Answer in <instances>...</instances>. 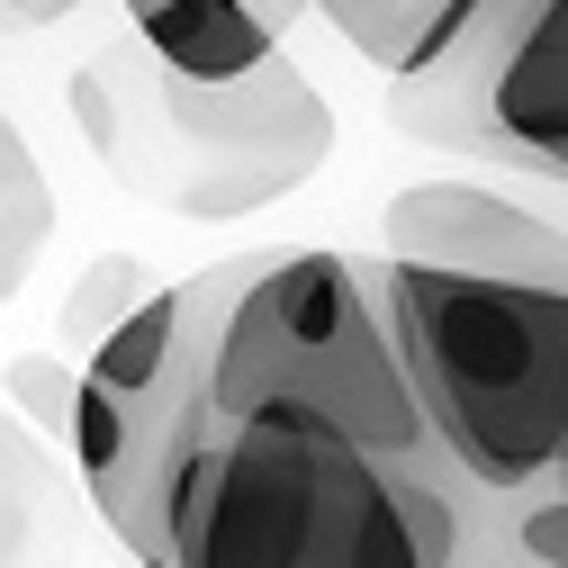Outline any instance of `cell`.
<instances>
[{"label":"cell","mask_w":568,"mask_h":568,"mask_svg":"<svg viewBox=\"0 0 568 568\" xmlns=\"http://www.w3.org/2000/svg\"><path fill=\"white\" fill-rule=\"evenodd\" d=\"M379 298L469 496L568 487V226L478 181H415L379 217Z\"/></svg>","instance_id":"obj_1"},{"label":"cell","mask_w":568,"mask_h":568,"mask_svg":"<svg viewBox=\"0 0 568 568\" xmlns=\"http://www.w3.org/2000/svg\"><path fill=\"white\" fill-rule=\"evenodd\" d=\"M487 496L325 406H190L118 541L135 568H469Z\"/></svg>","instance_id":"obj_2"},{"label":"cell","mask_w":568,"mask_h":568,"mask_svg":"<svg viewBox=\"0 0 568 568\" xmlns=\"http://www.w3.org/2000/svg\"><path fill=\"white\" fill-rule=\"evenodd\" d=\"M190 290H199V397L190 406H217V415L325 406L388 452H443L406 379V352L379 298V262H352L334 244H271L217 271H190Z\"/></svg>","instance_id":"obj_3"},{"label":"cell","mask_w":568,"mask_h":568,"mask_svg":"<svg viewBox=\"0 0 568 568\" xmlns=\"http://www.w3.org/2000/svg\"><path fill=\"white\" fill-rule=\"evenodd\" d=\"M73 118L118 190L172 207V217H207V226L280 207L334 154V109L290 54H271L262 73L207 82L163 63L135 28L82 63Z\"/></svg>","instance_id":"obj_4"},{"label":"cell","mask_w":568,"mask_h":568,"mask_svg":"<svg viewBox=\"0 0 568 568\" xmlns=\"http://www.w3.org/2000/svg\"><path fill=\"white\" fill-rule=\"evenodd\" d=\"M388 109L415 135L568 181V0H496L443 73H424V91L397 82Z\"/></svg>","instance_id":"obj_5"},{"label":"cell","mask_w":568,"mask_h":568,"mask_svg":"<svg viewBox=\"0 0 568 568\" xmlns=\"http://www.w3.org/2000/svg\"><path fill=\"white\" fill-rule=\"evenodd\" d=\"M262 10H271V19L316 10L352 54L371 63V73L424 82V73H443V63L478 37V19L496 10V0H262Z\"/></svg>","instance_id":"obj_6"},{"label":"cell","mask_w":568,"mask_h":568,"mask_svg":"<svg viewBox=\"0 0 568 568\" xmlns=\"http://www.w3.org/2000/svg\"><path fill=\"white\" fill-rule=\"evenodd\" d=\"M118 10L163 63L207 73V82L262 73V63L280 54V19L262 10V0H118Z\"/></svg>","instance_id":"obj_7"},{"label":"cell","mask_w":568,"mask_h":568,"mask_svg":"<svg viewBox=\"0 0 568 568\" xmlns=\"http://www.w3.org/2000/svg\"><path fill=\"white\" fill-rule=\"evenodd\" d=\"M45 226H54V199H45V172L28 163L19 126L0 118V280H28V262L45 253Z\"/></svg>","instance_id":"obj_8"},{"label":"cell","mask_w":568,"mask_h":568,"mask_svg":"<svg viewBox=\"0 0 568 568\" xmlns=\"http://www.w3.org/2000/svg\"><path fill=\"white\" fill-rule=\"evenodd\" d=\"M37 515H45V460H37V443H19L10 415H0V568L19 559Z\"/></svg>","instance_id":"obj_9"},{"label":"cell","mask_w":568,"mask_h":568,"mask_svg":"<svg viewBox=\"0 0 568 568\" xmlns=\"http://www.w3.org/2000/svg\"><path fill=\"white\" fill-rule=\"evenodd\" d=\"M496 532H506V550H524V559H541V568H568V487L506 506V515H496Z\"/></svg>","instance_id":"obj_10"},{"label":"cell","mask_w":568,"mask_h":568,"mask_svg":"<svg viewBox=\"0 0 568 568\" xmlns=\"http://www.w3.org/2000/svg\"><path fill=\"white\" fill-rule=\"evenodd\" d=\"M63 10H82V0H0V28H45V19H63Z\"/></svg>","instance_id":"obj_11"},{"label":"cell","mask_w":568,"mask_h":568,"mask_svg":"<svg viewBox=\"0 0 568 568\" xmlns=\"http://www.w3.org/2000/svg\"><path fill=\"white\" fill-rule=\"evenodd\" d=\"M469 568H541V559H524V550H506V532H496V550H487V559L469 550Z\"/></svg>","instance_id":"obj_12"},{"label":"cell","mask_w":568,"mask_h":568,"mask_svg":"<svg viewBox=\"0 0 568 568\" xmlns=\"http://www.w3.org/2000/svg\"><path fill=\"white\" fill-rule=\"evenodd\" d=\"M10 298H19V290H10V280H0V307H10Z\"/></svg>","instance_id":"obj_13"}]
</instances>
